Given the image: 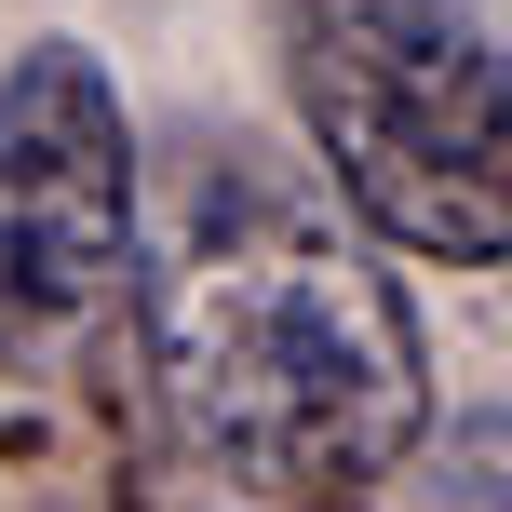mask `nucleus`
I'll use <instances>...</instances> for the list:
<instances>
[{"label": "nucleus", "mask_w": 512, "mask_h": 512, "mask_svg": "<svg viewBox=\"0 0 512 512\" xmlns=\"http://www.w3.org/2000/svg\"><path fill=\"white\" fill-rule=\"evenodd\" d=\"M149 364L176 432L256 486H364L432 418V351L405 283L256 162L203 176L149 283Z\"/></svg>", "instance_id": "1"}, {"label": "nucleus", "mask_w": 512, "mask_h": 512, "mask_svg": "<svg viewBox=\"0 0 512 512\" xmlns=\"http://www.w3.org/2000/svg\"><path fill=\"white\" fill-rule=\"evenodd\" d=\"M283 81L337 203L391 256H512V54L459 0H283Z\"/></svg>", "instance_id": "2"}, {"label": "nucleus", "mask_w": 512, "mask_h": 512, "mask_svg": "<svg viewBox=\"0 0 512 512\" xmlns=\"http://www.w3.org/2000/svg\"><path fill=\"white\" fill-rule=\"evenodd\" d=\"M135 270V122L81 41L0 68V378L95 337Z\"/></svg>", "instance_id": "3"}]
</instances>
